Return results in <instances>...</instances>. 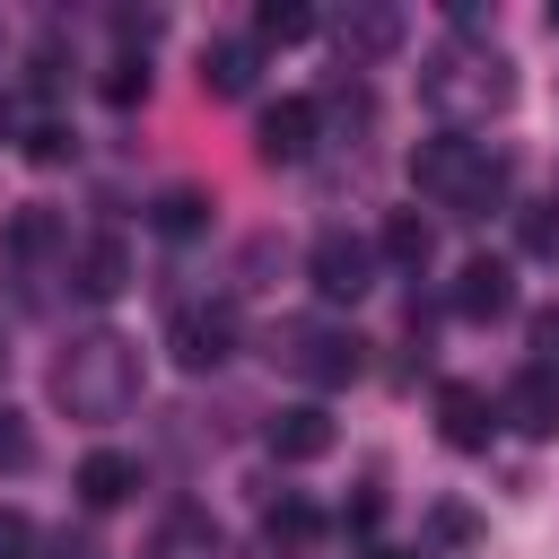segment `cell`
Segmentation results:
<instances>
[{
    "label": "cell",
    "mask_w": 559,
    "mask_h": 559,
    "mask_svg": "<svg viewBox=\"0 0 559 559\" xmlns=\"http://www.w3.org/2000/svg\"><path fill=\"white\" fill-rule=\"evenodd\" d=\"M131 393H140V349H131L122 332H87V341H70V358L52 367V402H61L70 419H122Z\"/></svg>",
    "instance_id": "6da1fadb"
},
{
    "label": "cell",
    "mask_w": 559,
    "mask_h": 559,
    "mask_svg": "<svg viewBox=\"0 0 559 559\" xmlns=\"http://www.w3.org/2000/svg\"><path fill=\"white\" fill-rule=\"evenodd\" d=\"M411 192L445 201V210H489L507 201V157L489 140H463V131H437L411 148Z\"/></svg>",
    "instance_id": "7a4b0ae2"
},
{
    "label": "cell",
    "mask_w": 559,
    "mask_h": 559,
    "mask_svg": "<svg viewBox=\"0 0 559 559\" xmlns=\"http://www.w3.org/2000/svg\"><path fill=\"white\" fill-rule=\"evenodd\" d=\"M507 96H515V79H507L498 52H445V61L428 70V105H445V114H489V105H507Z\"/></svg>",
    "instance_id": "3957f363"
},
{
    "label": "cell",
    "mask_w": 559,
    "mask_h": 559,
    "mask_svg": "<svg viewBox=\"0 0 559 559\" xmlns=\"http://www.w3.org/2000/svg\"><path fill=\"white\" fill-rule=\"evenodd\" d=\"M306 280H314V297H323V306H358V297L376 288V245H367V236H349V227H332V236H314Z\"/></svg>",
    "instance_id": "277c9868"
},
{
    "label": "cell",
    "mask_w": 559,
    "mask_h": 559,
    "mask_svg": "<svg viewBox=\"0 0 559 559\" xmlns=\"http://www.w3.org/2000/svg\"><path fill=\"white\" fill-rule=\"evenodd\" d=\"M280 358L306 384H349L358 376V332H341V323H288L280 332Z\"/></svg>",
    "instance_id": "5b68a950"
},
{
    "label": "cell",
    "mask_w": 559,
    "mask_h": 559,
    "mask_svg": "<svg viewBox=\"0 0 559 559\" xmlns=\"http://www.w3.org/2000/svg\"><path fill=\"white\" fill-rule=\"evenodd\" d=\"M166 349H175V367H218L227 349H236V306H175V323H166Z\"/></svg>",
    "instance_id": "8992f818"
},
{
    "label": "cell",
    "mask_w": 559,
    "mask_h": 559,
    "mask_svg": "<svg viewBox=\"0 0 559 559\" xmlns=\"http://www.w3.org/2000/svg\"><path fill=\"white\" fill-rule=\"evenodd\" d=\"M314 131H323V105H314V96H280V105L253 122V148H262V166H297V157L314 148Z\"/></svg>",
    "instance_id": "52a82bcc"
},
{
    "label": "cell",
    "mask_w": 559,
    "mask_h": 559,
    "mask_svg": "<svg viewBox=\"0 0 559 559\" xmlns=\"http://www.w3.org/2000/svg\"><path fill=\"white\" fill-rule=\"evenodd\" d=\"M463 323H498L507 306H515V271L498 262V253H472L463 271H454V297H445Z\"/></svg>",
    "instance_id": "ba28073f"
},
{
    "label": "cell",
    "mask_w": 559,
    "mask_h": 559,
    "mask_svg": "<svg viewBox=\"0 0 559 559\" xmlns=\"http://www.w3.org/2000/svg\"><path fill=\"white\" fill-rule=\"evenodd\" d=\"M262 445H271L280 463H323V454H332V411H323V402H288V411L262 428Z\"/></svg>",
    "instance_id": "9c48e42d"
},
{
    "label": "cell",
    "mask_w": 559,
    "mask_h": 559,
    "mask_svg": "<svg viewBox=\"0 0 559 559\" xmlns=\"http://www.w3.org/2000/svg\"><path fill=\"white\" fill-rule=\"evenodd\" d=\"M437 428H445L454 454H480V445L498 437V411H489L480 384H445V393H437Z\"/></svg>",
    "instance_id": "30bf717a"
},
{
    "label": "cell",
    "mask_w": 559,
    "mask_h": 559,
    "mask_svg": "<svg viewBox=\"0 0 559 559\" xmlns=\"http://www.w3.org/2000/svg\"><path fill=\"white\" fill-rule=\"evenodd\" d=\"M70 280H79V297H122V280H131V253H122V236H87L79 245V262H70Z\"/></svg>",
    "instance_id": "8fae6325"
},
{
    "label": "cell",
    "mask_w": 559,
    "mask_h": 559,
    "mask_svg": "<svg viewBox=\"0 0 559 559\" xmlns=\"http://www.w3.org/2000/svg\"><path fill=\"white\" fill-rule=\"evenodd\" d=\"M498 411H507L524 437H559V376H542V367H533V376H515Z\"/></svg>",
    "instance_id": "7c38bea8"
},
{
    "label": "cell",
    "mask_w": 559,
    "mask_h": 559,
    "mask_svg": "<svg viewBox=\"0 0 559 559\" xmlns=\"http://www.w3.org/2000/svg\"><path fill=\"white\" fill-rule=\"evenodd\" d=\"M201 87H210V96H245V87H253V35L201 44Z\"/></svg>",
    "instance_id": "4fadbf2b"
},
{
    "label": "cell",
    "mask_w": 559,
    "mask_h": 559,
    "mask_svg": "<svg viewBox=\"0 0 559 559\" xmlns=\"http://www.w3.org/2000/svg\"><path fill=\"white\" fill-rule=\"evenodd\" d=\"M131 489H140V463H131V454H114V445H105V454H87V463H79V498H87V507H122Z\"/></svg>",
    "instance_id": "5bb4252c"
},
{
    "label": "cell",
    "mask_w": 559,
    "mask_h": 559,
    "mask_svg": "<svg viewBox=\"0 0 559 559\" xmlns=\"http://www.w3.org/2000/svg\"><path fill=\"white\" fill-rule=\"evenodd\" d=\"M402 44V9H349L341 17V52L349 61H376V52H393Z\"/></svg>",
    "instance_id": "9a60e30c"
},
{
    "label": "cell",
    "mask_w": 559,
    "mask_h": 559,
    "mask_svg": "<svg viewBox=\"0 0 559 559\" xmlns=\"http://www.w3.org/2000/svg\"><path fill=\"white\" fill-rule=\"evenodd\" d=\"M376 253H384V262H402V271H419V262L437 253V227H428L419 210H393V218H384V236H376Z\"/></svg>",
    "instance_id": "2e32d148"
},
{
    "label": "cell",
    "mask_w": 559,
    "mask_h": 559,
    "mask_svg": "<svg viewBox=\"0 0 559 559\" xmlns=\"http://www.w3.org/2000/svg\"><path fill=\"white\" fill-rule=\"evenodd\" d=\"M306 35H314V9L306 0H262L253 9V52L262 44H306Z\"/></svg>",
    "instance_id": "e0dca14e"
},
{
    "label": "cell",
    "mask_w": 559,
    "mask_h": 559,
    "mask_svg": "<svg viewBox=\"0 0 559 559\" xmlns=\"http://www.w3.org/2000/svg\"><path fill=\"white\" fill-rule=\"evenodd\" d=\"M515 245H524L533 262H559V201H524V210H515Z\"/></svg>",
    "instance_id": "ac0fdd59"
},
{
    "label": "cell",
    "mask_w": 559,
    "mask_h": 559,
    "mask_svg": "<svg viewBox=\"0 0 559 559\" xmlns=\"http://www.w3.org/2000/svg\"><path fill=\"white\" fill-rule=\"evenodd\" d=\"M262 533H271V542H314V533H323V515H314L306 498H288V489H280V498L262 507Z\"/></svg>",
    "instance_id": "d6986e66"
},
{
    "label": "cell",
    "mask_w": 559,
    "mask_h": 559,
    "mask_svg": "<svg viewBox=\"0 0 559 559\" xmlns=\"http://www.w3.org/2000/svg\"><path fill=\"white\" fill-rule=\"evenodd\" d=\"M140 96H148V61L140 52H114L105 61V105H140Z\"/></svg>",
    "instance_id": "ffe728a7"
},
{
    "label": "cell",
    "mask_w": 559,
    "mask_h": 559,
    "mask_svg": "<svg viewBox=\"0 0 559 559\" xmlns=\"http://www.w3.org/2000/svg\"><path fill=\"white\" fill-rule=\"evenodd\" d=\"M52 245H61V218L52 210H17L9 218V253H52Z\"/></svg>",
    "instance_id": "44dd1931"
},
{
    "label": "cell",
    "mask_w": 559,
    "mask_h": 559,
    "mask_svg": "<svg viewBox=\"0 0 559 559\" xmlns=\"http://www.w3.org/2000/svg\"><path fill=\"white\" fill-rule=\"evenodd\" d=\"M201 210H210V201H201L192 183H175V192H157V227H166V236H192V227H201Z\"/></svg>",
    "instance_id": "7402d4cb"
},
{
    "label": "cell",
    "mask_w": 559,
    "mask_h": 559,
    "mask_svg": "<svg viewBox=\"0 0 559 559\" xmlns=\"http://www.w3.org/2000/svg\"><path fill=\"white\" fill-rule=\"evenodd\" d=\"M26 454H35L26 419H17V411H0V480H9V472H26Z\"/></svg>",
    "instance_id": "603a6c76"
},
{
    "label": "cell",
    "mask_w": 559,
    "mask_h": 559,
    "mask_svg": "<svg viewBox=\"0 0 559 559\" xmlns=\"http://www.w3.org/2000/svg\"><path fill=\"white\" fill-rule=\"evenodd\" d=\"M26 157H35V166H61V157H70V131H61L52 114H44V122L26 131Z\"/></svg>",
    "instance_id": "cb8c5ba5"
},
{
    "label": "cell",
    "mask_w": 559,
    "mask_h": 559,
    "mask_svg": "<svg viewBox=\"0 0 559 559\" xmlns=\"http://www.w3.org/2000/svg\"><path fill=\"white\" fill-rule=\"evenodd\" d=\"M533 358H542V376H559V306L533 314Z\"/></svg>",
    "instance_id": "d4e9b609"
},
{
    "label": "cell",
    "mask_w": 559,
    "mask_h": 559,
    "mask_svg": "<svg viewBox=\"0 0 559 559\" xmlns=\"http://www.w3.org/2000/svg\"><path fill=\"white\" fill-rule=\"evenodd\" d=\"M376 524H384V498H376V489H358V498L341 507V533H376Z\"/></svg>",
    "instance_id": "484cf974"
},
{
    "label": "cell",
    "mask_w": 559,
    "mask_h": 559,
    "mask_svg": "<svg viewBox=\"0 0 559 559\" xmlns=\"http://www.w3.org/2000/svg\"><path fill=\"white\" fill-rule=\"evenodd\" d=\"M26 550H35V524L17 507H0V559H26Z\"/></svg>",
    "instance_id": "4316f807"
},
{
    "label": "cell",
    "mask_w": 559,
    "mask_h": 559,
    "mask_svg": "<svg viewBox=\"0 0 559 559\" xmlns=\"http://www.w3.org/2000/svg\"><path fill=\"white\" fill-rule=\"evenodd\" d=\"M114 35H122V44H148V35H157V9H122Z\"/></svg>",
    "instance_id": "83f0119b"
},
{
    "label": "cell",
    "mask_w": 559,
    "mask_h": 559,
    "mask_svg": "<svg viewBox=\"0 0 559 559\" xmlns=\"http://www.w3.org/2000/svg\"><path fill=\"white\" fill-rule=\"evenodd\" d=\"M437 542H472V515L463 507H437Z\"/></svg>",
    "instance_id": "f1b7e54d"
},
{
    "label": "cell",
    "mask_w": 559,
    "mask_h": 559,
    "mask_svg": "<svg viewBox=\"0 0 559 559\" xmlns=\"http://www.w3.org/2000/svg\"><path fill=\"white\" fill-rule=\"evenodd\" d=\"M358 559H411V550H358Z\"/></svg>",
    "instance_id": "f546056e"
},
{
    "label": "cell",
    "mask_w": 559,
    "mask_h": 559,
    "mask_svg": "<svg viewBox=\"0 0 559 559\" xmlns=\"http://www.w3.org/2000/svg\"><path fill=\"white\" fill-rule=\"evenodd\" d=\"M0 140H9V96H0Z\"/></svg>",
    "instance_id": "4dcf8cb0"
},
{
    "label": "cell",
    "mask_w": 559,
    "mask_h": 559,
    "mask_svg": "<svg viewBox=\"0 0 559 559\" xmlns=\"http://www.w3.org/2000/svg\"><path fill=\"white\" fill-rule=\"evenodd\" d=\"M550 26H559V0H550Z\"/></svg>",
    "instance_id": "1f68e13d"
}]
</instances>
